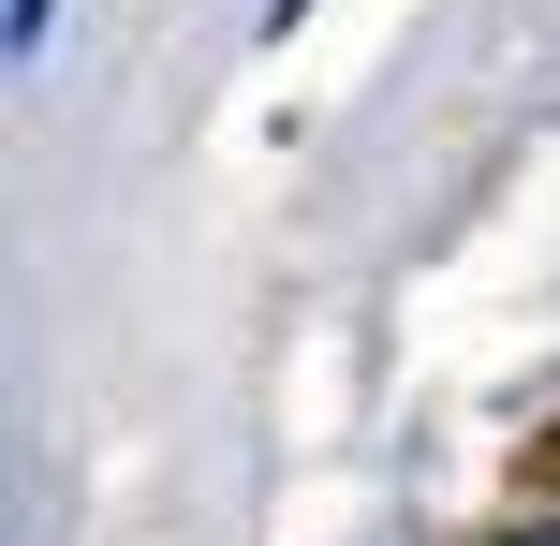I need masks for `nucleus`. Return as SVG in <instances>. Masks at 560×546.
Listing matches in <instances>:
<instances>
[{
	"label": "nucleus",
	"instance_id": "obj_1",
	"mask_svg": "<svg viewBox=\"0 0 560 546\" xmlns=\"http://www.w3.org/2000/svg\"><path fill=\"white\" fill-rule=\"evenodd\" d=\"M45 15H59V0H15V59H30V45H45Z\"/></svg>",
	"mask_w": 560,
	"mask_h": 546
},
{
	"label": "nucleus",
	"instance_id": "obj_2",
	"mask_svg": "<svg viewBox=\"0 0 560 546\" xmlns=\"http://www.w3.org/2000/svg\"><path fill=\"white\" fill-rule=\"evenodd\" d=\"M502 546H560V518H532V532H502Z\"/></svg>",
	"mask_w": 560,
	"mask_h": 546
}]
</instances>
